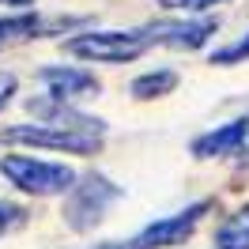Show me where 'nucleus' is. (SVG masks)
Listing matches in <instances>:
<instances>
[{
	"mask_svg": "<svg viewBox=\"0 0 249 249\" xmlns=\"http://www.w3.org/2000/svg\"><path fill=\"white\" fill-rule=\"evenodd\" d=\"M94 249H140L136 242H106V246H94Z\"/></svg>",
	"mask_w": 249,
	"mask_h": 249,
	"instance_id": "nucleus-16",
	"label": "nucleus"
},
{
	"mask_svg": "<svg viewBox=\"0 0 249 249\" xmlns=\"http://www.w3.org/2000/svg\"><path fill=\"white\" fill-rule=\"evenodd\" d=\"M38 79L49 87V98L57 102H72V98H87V94H98V79L83 68H68V64H57V68H42Z\"/></svg>",
	"mask_w": 249,
	"mask_h": 249,
	"instance_id": "nucleus-7",
	"label": "nucleus"
},
{
	"mask_svg": "<svg viewBox=\"0 0 249 249\" xmlns=\"http://www.w3.org/2000/svg\"><path fill=\"white\" fill-rule=\"evenodd\" d=\"M143 49H151L143 27L140 31H87V34H72V38L64 42V53L83 57V61H94V64L136 61Z\"/></svg>",
	"mask_w": 249,
	"mask_h": 249,
	"instance_id": "nucleus-1",
	"label": "nucleus"
},
{
	"mask_svg": "<svg viewBox=\"0 0 249 249\" xmlns=\"http://www.w3.org/2000/svg\"><path fill=\"white\" fill-rule=\"evenodd\" d=\"M0 140L53 147V151H72V155H94V151L102 147V132L72 128V124H57V121H42V124H16V128H4Z\"/></svg>",
	"mask_w": 249,
	"mask_h": 249,
	"instance_id": "nucleus-2",
	"label": "nucleus"
},
{
	"mask_svg": "<svg viewBox=\"0 0 249 249\" xmlns=\"http://www.w3.org/2000/svg\"><path fill=\"white\" fill-rule=\"evenodd\" d=\"M238 159H242V162H249V124H246V143H242V151H238Z\"/></svg>",
	"mask_w": 249,
	"mask_h": 249,
	"instance_id": "nucleus-17",
	"label": "nucleus"
},
{
	"mask_svg": "<svg viewBox=\"0 0 249 249\" xmlns=\"http://www.w3.org/2000/svg\"><path fill=\"white\" fill-rule=\"evenodd\" d=\"M246 124H249V113L238 117V121H227L219 124L215 132H204L200 140H193V155L196 159H238L242 143H246Z\"/></svg>",
	"mask_w": 249,
	"mask_h": 249,
	"instance_id": "nucleus-8",
	"label": "nucleus"
},
{
	"mask_svg": "<svg viewBox=\"0 0 249 249\" xmlns=\"http://www.w3.org/2000/svg\"><path fill=\"white\" fill-rule=\"evenodd\" d=\"M42 31V19L38 16H8L0 19V46H12V42H23V38H38Z\"/></svg>",
	"mask_w": 249,
	"mask_h": 249,
	"instance_id": "nucleus-11",
	"label": "nucleus"
},
{
	"mask_svg": "<svg viewBox=\"0 0 249 249\" xmlns=\"http://www.w3.org/2000/svg\"><path fill=\"white\" fill-rule=\"evenodd\" d=\"M215 4H223V0H159L162 12H208Z\"/></svg>",
	"mask_w": 249,
	"mask_h": 249,
	"instance_id": "nucleus-13",
	"label": "nucleus"
},
{
	"mask_svg": "<svg viewBox=\"0 0 249 249\" xmlns=\"http://www.w3.org/2000/svg\"><path fill=\"white\" fill-rule=\"evenodd\" d=\"M178 87V72L170 68H155V72H143V76L132 79V98H162V94H170Z\"/></svg>",
	"mask_w": 249,
	"mask_h": 249,
	"instance_id": "nucleus-9",
	"label": "nucleus"
},
{
	"mask_svg": "<svg viewBox=\"0 0 249 249\" xmlns=\"http://www.w3.org/2000/svg\"><path fill=\"white\" fill-rule=\"evenodd\" d=\"M215 246L219 249H249V208L234 212L223 227L215 231Z\"/></svg>",
	"mask_w": 249,
	"mask_h": 249,
	"instance_id": "nucleus-10",
	"label": "nucleus"
},
{
	"mask_svg": "<svg viewBox=\"0 0 249 249\" xmlns=\"http://www.w3.org/2000/svg\"><path fill=\"white\" fill-rule=\"evenodd\" d=\"M238 61H249V34L212 53V64H238Z\"/></svg>",
	"mask_w": 249,
	"mask_h": 249,
	"instance_id": "nucleus-12",
	"label": "nucleus"
},
{
	"mask_svg": "<svg viewBox=\"0 0 249 249\" xmlns=\"http://www.w3.org/2000/svg\"><path fill=\"white\" fill-rule=\"evenodd\" d=\"M16 83H19V79L12 76V72H0V109L12 102V94H16Z\"/></svg>",
	"mask_w": 249,
	"mask_h": 249,
	"instance_id": "nucleus-15",
	"label": "nucleus"
},
{
	"mask_svg": "<svg viewBox=\"0 0 249 249\" xmlns=\"http://www.w3.org/2000/svg\"><path fill=\"white\" fill-rule=\"evenodd\" d=\"M204 212H212V204H208V200L193 204V208H185V212H178V215H170V219H159V223H151V227L136 238V246H140V249L181 246L185 238H193V231H196V223L204 219Z\"/></svg>",
	"mask_w": 249,
	"mask_h": 249,
	"instance_id": "nucleus-5",
	"label": "nucleus"
},
{
	"mask_svg": "<svg viewBox=\"0 0 249 249\" xmlns=\"http://www.w3.org/2000/svg\"><path fill=\"white\" fill-rule=\"evenodd\" d=\"M0 174L12 181L23 193H34V196H57V193H68L76 174L61 166V162H42V159L31 155H4L0 159Z\"/></svg>",
	"mask_w": 249,
	"mask_h": 249,
	"instance_id": "nucleus-3",
	"label": "nucleus"
},
{
	"mask_svg": "<svg viewBox=\"0 0 249 249\" xmlns=\"http://www.w3.org/2000/svg\"><path fill=\"white\" fill-rule=\"evenodd\" d=\"M0 4H8V8H27L31 0H0Z\"/></svg>",
	"mask_w": 249,
	"mask_h": 249,
	"instance_id": "nucleus-18",
	"label": "nucleus"
},
{
	"mask_svg": "<svg viewBox=\"0 0 249 249\" xmlns=\"http://www.w3.org/2000/svg\"><path fill=\"white\" fill-rule=\"evenodd\" d=\"M219 31L215 19H185V23H151L143 27L151 46H174V49H196Z\"/></svg>",
	"mask_w": 249,
	"mask_h": 249,
	"instance_id": "nucleus-6",
	"label": "nucleus"
},
{
	"mask_svg": "<svg viewBox=\"0 0 249 249\" xmlns=\"http://www.w3.org/2000/svg\"><path fill=\"white\" fill-rule=\"evenodd\" d=\"M16 223H23V212H19V208H12V204H4V208H0V238L12 231Z\"/></svg>",
	"mask_w": 249,
	"mask_h": 249,
	"instance_id": "nucleus-14",
	"label": "nucleus"
},
{
	"mask_svg": "<svg viewBox=\"0 0 249 249\" xmlns=\"http://www.w3.org/2000/svg\"><path fill=\"white\" fill-rule=\"evenodd\" d=\"M113 200H121V185H113L102 174H87V178L72 181V189H68L64 223L72 231H91L94 223H102V215Z\"/></svg>",
	"mask_w": 249,
	"mask_h": 249,
	"instance_id": "nucleus-4",
	"label": "nucleus"
}]
</instances>
